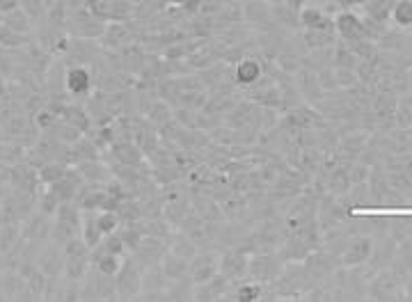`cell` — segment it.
<instances>
[{"label": "cell", "mask_w": 412, "mask_h": 302, "mask_svg": "<svg viewBox=\"0 0 412 302\" xmlns=\"http://www.w3.org/2000/svg\"><path fill=\"white\" fill-rule=\"evenodd\" d=\"M115 284H117V296L124 300H131L143 291V271H140V264L135 259H126L122 264V268H119L115 275Z\"/></svg>", "instance_id": "1"}, {"label": "cell", "mask_w": 412, "mask_h": 302, "mask_svg": "<svg viewBox=\"0 0 412 302\" xmlns=\"http://www.w3.org/2000/svg\"><path fill=\"white\" fill-rule=\"evenodd\" d=\"M7 94V83H5V73L0 71V96Z\"/></svg>", "instance_id": "41"}, {"label": "cell", "mask_w": 412, "mask_h": 302, "mask_svg": "<svg viewBox=\"0 0 412 302\" xmlns=\"http://www.w3.org/2000/svg\"><path fill=\"white\" fill-rule=\"evenodd\" d=\"M7 222V218H5V213H3V209H0V229H3V224Z\"/></svg>", "instance_id": "43"}, {"label": "cell", "mask_w": 412, "mask_h": 302, "mask_svg": "<svg viewBox=\"0 0 412 302\" xmlns=\"http://www.w3.org/2000/svg\"><path fill=\"white\" fill-rule=\"evenodd\" d=\"M92 259L90 254L85 256H64V277L73 279V282H83L85 275L90 273Z\"/></svg>", "instance_id": "20"}, {"label": "cell", "mask_w": 412, "mask_h": 302, "mask_svg": "<svg viewBox=\"0 0 412 302\" xmlns=\"http://www.w3.org/2000/svg\"><path fill=\"white\" fill-rule=\"evenodd\" d=\"M337 5L344 7V9H353V7L366 5V0H337Z\"/></svg>", "instance_id": "39"}, {"label": "cell", "mask_w": 412, "mask_h": 302, "mask_svg": "<svg viewBox=\"0 0 412 302\" xmlns=\"http://www.w3.org/2000/svg\"><path fill=\"white\" fill-rule=\"evenodd\" d=\"M369 288V298H376V300H396V298H403V284L398 282L396 275L385 268L381 275H376V279L371 284L366 286Z\"/></svg>", "instance_id": "4"}, {"label": "cell", "mask_w": 412, "mask_h": 302, "mask_svg": "<svg viewBox=\"0 0 412 302\" xmlns=\"http://www.w3.org/2000/svg\"><path fill=\"white\" fill-rule=\"evenodd\" d=\"M67 165L64 163H58V160H46V163H41L37 167V177H39V183L41 186H53V183H58L64 175H67Z\"/></svg>", "instance_id": "23"}, {"label": "cell", "mask_w": 412, "mask_h": 302, "mask_svg": "<svg viewBox=\"0 0 412 302\" xmlns=\"http://www.w3.org/2000/svg\"><path fill=\"white\" fill-rule=\"evenodd\" d=\"M119 239L124 241L126 250H135V247H138L140 243H143L145 234H143V229H140V224H138V222H126L124 229L119 231Z\"/></svg>", "instance_id": "31"}, {"label": "cell", "mask_w": 412, "mask_h": 302, "mask_svg": "<svg viewBox=\"0 0 412 302\" xmlns=\"http://www.w3.org/2000/svg\"><path fill=\"white\" fill-rule=\"evenodd\" d=\"M245 3H279V0H245Z\"/></svg>", "instance_id": "42"}, {"label": "cell", "mask_w": 412, "mask_h": 302, "mask_svg": "<svg viewBox=\"0 0 412 302\" xmlns=\"http://www.w3.org/2000/svg\"><path fill=\"white\" fill-rule=\"evenodd\" d=\"M170 250L168 247V241H160V239H154V236H147V239H143V243H140L135 247V261L140 266H156L163 261V256H165V252Z\"/></svg>", "instance_id": "6"}, {"label": "cell", "mask_w": 412, "mask_h": 302, "mask_svg": "<svg viewBox=\"0 0 412 302\" xmlns=\"http://www.w3.org/2000/svg\"><path fill=\"white\" fill-rule=\"evenodd\" d=\"M168 247H170V252L188 259V261L195 254H197V245H195V241L190 239L188 234H172L170 241H168Z\"/></svg>", "instance_id": "25"}, {"label": "cell", "mask_w": 412, "mask_h": 302, "mask_svg": "<svg viewBox=\"0 0 412 302\" xmlns=\"http://www.w3.org/2000/svg\"><path fill=\"white\" fill-rule=\"evenodd\" d=\"M394 120H396V126H398V128H412V108L406 105V103H398V105H396Z\"/></svg>", "instance_id": "36"}, {"label": "cell", "mask_w": 412, "mask_h": 302, "mask_svg": "<svg viewBox=\"0 0 412 302\" xmlns=\"http://www.w3.org/2000/svg\"><path fill=\"white\" fill-rule=\"evenodd\" d=\"M334 28H337V35L344 41H357V39H366V28L364 21L360 16H355L351 9L341 12L337 19H334Z\"/></svg>", "instance_id": "7"}, {"label": "cell", "mask_w": 412, "mask_h": 302, "mask_svg": "<svg viewBox=\"0 0 412 302\" xmlns=\"http://www.w3.org/2000/svg\"><path fill=\"white\" fill-rule=\"evenodd\" d=\"M238 300H254L262 298V286H241L238 288Z\"/></svg>", "instance_id": "37"}, {"label": "cell", "mask_w": 412, "mask_h": 302, "mask_svg": "<svg viewBox=\"0 0 412 302\" xmlns=\"http://www.w3.org/2000/svg\"><path fill=\"white\" fill-rule=\"evenodd\" d=\"M60 209V199L56 197V192H53L48 186L41 190V195H39V211L44 213V215H56Z\"/></svg>", "instance_id": "35"}, {"label": "cell", "mask_w": 412, "mask_h": 302, "mask_svg": "<svg viewBox=\"0 0 412 302\" xmlns=\"http://www.w3.org/2000/svg\"><path fill=\"white\" fill-rule=\"evenodd\" d=\"M64 88H67V92L73 94V96L90 94V90H92V73L85 67H81V64H76V67H71L67 71V76H64Z\"/></svg>", "instance_id": "12"}, {"label": "cell", "mask_w": 412, "mask_h": 302, "mask_svg": "<svg viewBox=\"0 0 412 302\" xmlns=\"http://www.w3.org/2000/svg\"><path fill=\"white\" fill-rule=\"evenodd\" d=\"M3 24L9 26L12 30H16V32H26V35L32 30V26H35V24H32V21H30V16H28L21 7L14 9V12L5 14V16H3Z\"/></svg>", "instance_id": "29"}, {"label": "cell", "mask_w": 412, "mask_h": 302, "mask_svg": "<svg viewBox=\"0 0 412 302\" xmlns=\"http://www.w3.org/2000/svg\"><path fill=\"white\" fill-rule=\"evenodd\" d=\"M298 90L300 94H305L309 101L321 99V83H319V73L316 69H300L298 76Z\"/></svg>", "instance_id": "21"}, {"label": "cell", "mask_w": 412, "mask_h": 302, "mask_svg": "<svg viewBox=\"0 0 412 302\" xmlns=\"http://www.w3.org/2000/svg\"><path fill=\"white\" fill-rule=\"evenodd\" d=\"M302 41H305L307 51H321V48H332L337 44V32H328V30H305L302 35Z\"/></svg>", "instance_id": "19"}, {"label": "cell", "mask_w": 412, "mask_h": 302, "mask_svg": "<svg viewBox=\"0 0 412 302\" xmlns=\"http://www.w3.org/2000/svg\"><path fill=\"white\" fill-rule=\"evenodd\" d=\"M21 7V0H0V14H9V12H14V9Z\"/></svg>", "instance_id": "38"}, {"label": "cell", "mask_w": 412, "mask_h": 302, "mask_svg": "<svg viewBox=\"0 0 412 302\" xmlns=\"http://www.w3.org/2000/svg\"><path fill=\"white\" fill-rule=\"evenodd\" d=\"M282 259L270 254V252H259L257 256L250 259V266H247V273H250L259 282H273L275 277H279Z\"/></svg>", "instance_id": "5"}, {"label": "cell", "mask_w": 412, "mask_h": 302, "mask_svg": "<svg viewBox=\"0 0 412 302\" xmlns=\"http://www.w3.org/2000/svg\"><path fill=\"white\" fill-rule=\"evenodd\" d=\"M262 73H264L262 62L254 58H245L238 62V67L234 69V80L245 85V88H252V85H257V80L262 78Z\"/></svg>", "instance_id": "15"}, {"label": "cell", "mask_w": 412, "mask_h": 302, "mask_svg": "<svg viewBox=\"0 0 412 302\" xmlns=\"http://www.w3.org/2000/svg\"><path fill=\"white\" fill-rule=\"evenodd\" d=\"M270 3H245V16L252 24L262 26V28H270L275 24V14L270 12Z\"/></svg>", "instance_id": "22"}, {"label": "cell", "mask_w": 412, "mask_h": 302, "mask_svg": "<svg viewBox=\"0 0 412 302\" xmlns=\"http://www.w3.org/2000/svg\"><path fill=\"white\" fill-rule=\"evenodd\" d=\"M389 19H392L398 28H410L412 26V0H396Z\"/></svg>", "instance_id": "28"}, {"label": "cell", "mask_w": 412, "mask_h": 302, "mask_svg": "<svg viewBox=\"0 0 412 302\" xmlns=\"http://www.w3.org/2000/svg\"><path fill=\"white\" fill-rule=\"evenodd\" d=\"M21 9L30 16L32 24H37L46 16V0H21Z\"/></svg>", "instance_id": "33"}, {"label": "cell", "mask_w": 412, "mask_h": 302, "mask_svg": "<svg viewBox=\"0 0 412 302\" xmlns=\"http://www.w3.org/2000/svg\"><path fill=\"white\" fill-rule=\"evenodd\" d=\"M26 44H28V35H26V32H16L9 26L0 24V48L16 51V48L26 46Z\"/></svg>", "instance_id": "26"}, {"label": "cell", "mask_w": 412, "mask_h": 302, "mask_svg": "<svg viewBox=\"0 0 412 302\" xmlns=\"http://www.w3.org/2000/svg\"><path fill=\"white\" fill-rule=\"evenodd\" d=\"M398 247V243L392 239V236H383V241L378 243V247L371 250V256H369V261H371L374 271H385L392 264V256H394V250Z\"/></svg>", "instance_id": "14"}, {"label": "cell", "mask_w": 412, "mask_h": 302, "mask_svg": "<svg viewBox=\"0 0 412 302\" xmlns=\"http://www.w3.org/2000/svg\"><path fill=\"white\" fill-rule=\"evenodd\" d=\"M309 252H311V245L305 239H300L298 234H291L289 241L279 247L277 256L282 261H302V259H307Z\"/></svg>", "instance_id": "13"}, {"label": "cell", "mask_w": 412, "mask_h": 302, "mask_svg": "<svg viewBox=\"0 0 412 302\" xmlns=\"http://www.w3.org/2000/svg\"><path fill=\"white\" fill-rule=\"evenodd\" d=\"M247 266H250V259L245 256L243 250H227L220 256V275L227 279H238L247 275Z\"/></svg>", "instance_id": "9"}, {"label": "cell", "mask_w": 412, "mask_h": 302, "mask_svg": "<svg viewBox=\"0 0 412 302\" xmlns=\"http://www.w3.org/2000/svg\"><path fill=\"white\" fill-rule=\"evenodd\" d=\"M403 172H406V177H408V179H410V183H412V156H408Z\"/></svg>", "instance_id": "40"}, {"label": "cell", "mask_w": 412, "mask_h": 302, "mask_svg": "<svg viewBox=\"0 0 412 302\" xmlns=\"http://www.w3.org/2000/svg\"><path fill=\"white\" fill-rule=\"evenodd\" d=\"M147 117H149V122L154 124V126H160V128H163L165 124H170V120H172L170 105H165L163 101H158V103H151Z\"/></svg>", "instance_id": "32"}, {"label": "cell", "mask_w": 412, "mask_h": 302, "mask_svg": "<svg viewBox=\"0 0 412 302\" xmlns=\"http://www.w3.org/2000/svg\"><path fill=\"white\" fill-rule=\"evenodd\" d=\"M81 172L83 181L88 183H105L110 181V170H108L105 165H101V160H81L78 167H76Z\"/></svg>", "instance_id": "18"}, {"label": "cell", "mask_w": 412, "mask_h": 302, "mask_svg": "<svg viewBox=\"0 0 412 302\" xmlns=\"http://www.w3.org/2000/svg\"><path fill=\"white\" fill-rule=\"evenodd\" d=\"M96 224H99V229L103 231V236L115 234L117 224H119L117 211H96Z\"/></svg>", "instance_id": "34"}, {"label": "cell", "mask_w": 412, "mask_h": 302, "mask_svg": "<svg viewBox=\"0 0 412 302\" xmlns=\"http://www.w3.org/2000/svg\"><path fill=\"white\" fill-rule=\"evenodd\" d=\"M371 250H374V241L371 236L366 234H357V236H351V241L346 243L344 252H341V264L344 266H362L369 261V256H371Z\"/></svg>", "instance_id": "3"}, {"label": "cell", "mask_w": 412, "mask_h": 302, "mask_svg": "<svg viewBox=\"0 0 412 302\" xmlns=\"http://www.w3.org/2000/svg\"><path fill=\"white\" fill-rule=\"evenodd\" d=\"M131 39V32H128L122 24H115V26H105V30H103V35H101V41L105 46H115V48H119V46H124L126 41Z\"/></svg>", "instance_id": "27"}, {"label": "cell", "mask_w": 412, "mask_h": 302, "mask_svg": "<svg viewBox=\"0 0 412 302\" xmlns=\"http://www.w3.org/2000/svg\"><path fill=\"white\" fill-rule=\"evenodd\" d=\"M188 259H183L175 252H165V256H163V261H160V271L165 273L168 279H172V282H181L183 277L188 275Z\"/></svg>", "instance_id": "16"}, {"label": "cell", "mask_w": 412, "mask_h": 302, "mask_svg": "<svg viewBox=\"0 0 412 302\" xmlns=\"http://www.w3.org/2000/svg\"><path fill=\"white\" fill-rule=\"evenodd\" d=\"M60 243L53 241L44 252L37 254V266L46 277H58L64 271V250H60Z\"/></svg>", "instance_id": "8"}, {"label": "cell", "mask_w": 412, "mask_h": 302, "mask_svg": "<svg viewBox=\"0 0 412 302\" xmlns=\"http://www.w3.org/2000/svg\"><path fill=\"white\" fill-rule=\"evenodd\" d=\"M60 120H64V122L76 126V128H81L83 133H88L90 128H92V117H90V113L85 110V108H78V105H69V103H67V108H64V113H62Z\"/></svg>", "instance_id": "24"}, {"label": "cell", "mask_w": 412, "mask_h": 302, "mask_svg": "<svg viewBox=\"0 0 412 302\" xmlns=\"http://www.w3.org/2000/svg\"><path fill=\"white\" fill-rule=\"evenodd\" d=\"M96 142H90V140H85V137H81L78 142H73V147H71V163L73 160H94L96 158Z\"/></svg>", "instance_id": "30"}, {"label": "cell", "mask_w": 412, "mask_h": 302, "mask_svg": "<svg viewBox=\"0 0 412 302\" xmlns=\"http://www.w3.org/2000/svg\"><path fill=\"white\" fill-rule=\"evenodd\" d=\"M220 273V259L215 254H195L188 266V277L192 284H206Z\"/></svg>", "instance_id": "2"}, {"label": "cell", "mask_w": 412, "mask_h": 302, "mask_svg": "<svg viewBox=\"0 0 412 302\" xmlns=\"http://www.w3.org/2000/svg\"><path fill=\"white\" fill-rule=\"evenodd\" d=\"M300 26L305 30H328L334 32V19H330V14H325L321 7H309L305 5L300 9Z\"/></svg>", "instance_id": "11"}, {"label": "cell", "mask_w": 412, "mask_h": 302, "mask_svg": "<svg viewBox=\"0 0 412 302\" xmlns=\"http://www.w3.org/2000/svg\"><path fill=\"white\" fill-rule=\"evenodd\" d=\"M110 151H113V156L117 158L119 165H128V167H140V165H143L145 151L140 149L133 142V140H117V142H113Z\"/></svg>", "instance_id": "10"}, {"label": "cell", "mask_w": 412, "mask_h": 302, "mask_svg": "<svg viewBox=\"0 0 412 302\" xmlns=\"http://www.w3.org/2000/svg\"><path fill=\"white\" fill-rule=\"evenodd\" d=\"M81 236H83V241L88 243L90 250H94V247L103 241V231L99 229V224H96V211H83Z\"/></svg>", "instance_id": "17"}]
</instances>
